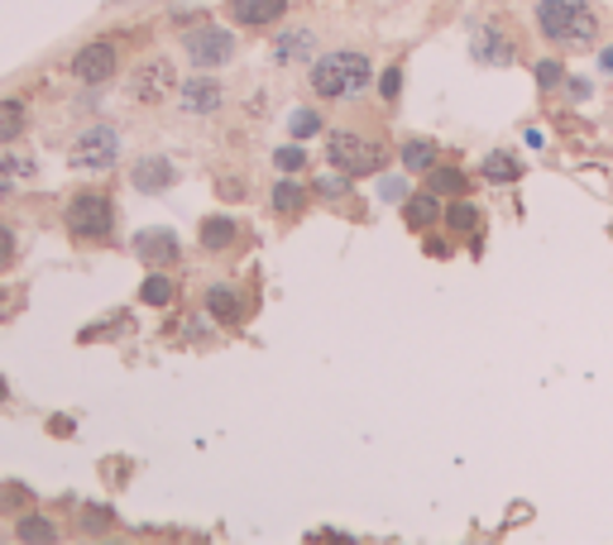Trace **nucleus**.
Segmentation results:
<instances>
[{
	"mask_svg": "<svg viewBox=\"0 0 613 545\" xmlns=\"http://www.w3.org/2000/svg\"><path fill=\"white\" fill-rule=\"evenodd\" d=\"M537 30L552 44H594L599 38V15L584 0H537Z\"/></svg>",
	"mask_w": 613,
	"mask_h": 545,
	"instance_id": "obj_1",
	"label": "nucleus"
},
{
	"mask_svg": "<svg viewBox=\"0 0 613 545\" xmlns=\"http://www.w3.org/2000/svg\"><path fill=\"white\" fill-rule=\"evenodd\" d=\"M311 87H317V96H355L370 87V58L364 53H326L321 63H311Z\"/></svg>",
	"mask_w": 613,
	"mask_h": 545,
	"instance_id": "obj_2",
	"label": "nucleus"
},
{
	"mask_svg": "<svg viewBox=\"0 0 613 545\" xmlns=\"http://www.w3.org/2000/svg\"><path fill=\"white\" fill-rule=\"evenodd\" d=\"M68 230H72V239H87V245H97V239H111V230H115L111 196L77 192L72 202H68Z\"/></svg>",
	"mask_w": 613,
	"mask_h": 545,
	"instance_id": "obj_3",
	"label": "nucleus"
},
{
	"mask_svg": "<svg viewBox=\"0 0 613 545\" xmlns=\"http://www.w3.org/2000/svg\"><path fill=\"white\" fill-rule=\"evenodd\" d=\"M326 154H331L336 172H345V178H370V172H379L388 163V149H379L374 139H360V135H336L326 144Z\"/></svg>",
	"mask_w": 613,
	"mask_h": 545,
	"instance_id": "obj_4",
	"label": "nucleus"
},
{
	"mask_svg": "<svg viewBox=\"0 0 613 545\" xmlns=\"http://www.w3.org/2000/svg\"><path fill=\"white\" fill-rule=\"evenodd\" d=\"M68 158H72V168H82V172H101V168H111L115 158H121V135H115L111 125L82 129Z\"/></svg>",
	"mask_w": 613,
	"mask_h": 545,
	"instance_id": "obj_5",
	"label": "nucleus"
},
{
	"mask_svg": "<svg viewBox=\"0 0 613 545\" xmlns=\"http://www.w3.org/2000/svg\"><path fill=\"white\" fill-rule=\"evenodd\" d=\"M182 48H188V58L197 68H220V63L235 58V34L220 30V24H202V30H192L182 38Z\"/></svg>",
	"mask_w": 613,
	"mask_h": 545,
	"instance_id": "obj_6",
	"label": "nucleus"
},
{
	"mask_svg": "<svg viewBox=\"0 0 613 545\" xmlns=\"http://www.w3.org/2000/svg\"><path fill=\"white\" fill-rule=\"evenodd\" d=\"M173 63L168 58H154V63H139L135 77H129V96H135L139 105H159L168 91H173Z\"/></svg>",
	"mask_w": 613,
	"mask_h": 545,
	"instance_id": "obj_7",
	"label": "nucleus"
},
{
	"mask_svg": "<svg viewBox=\"0 0 613 545\" xmlns=\"http://www.w3.org/2000/svg\"><path fill=\"white\" fill-rule=\"evenodd\" d=\"M115 44H87L82 53L72 58V72H77V82H87V87H97V82H111L115 77Z\"/></svg>",
	"mask_w": 613,
	"mask_h": 545,
	"instance_id": "obj_8",
	"label": "nucleus"
},
{
	"mask_svg": "<svg viewBox=\"0 0 613 545\" xmlns=\"http://www.w3.org/2000/svg\"><path fill=\"white\" fill-rule=\"evenodd\" d=\"M475 58L489 63V68H508V63L518 58V48H513V38H503L493 24H479L475 30Z\"/></svg>",
	"mask_w": 613,
	"mask_h": 545,
	"instance_id": "obj_9",
	"label": "nucleus"
},
{
	"mask_svg": "<svg viewBox=\"0 0 613 545\" xmlns=\"http://www.w3.org/2000/svg\"><path fill=\"white\" fill-rule=\"evenodd\" d=\"M283 10H288V0H230L235 24H254V30H269V24H279Z\"/></svg>",
	"mask_w": 613,
	"mask_h": 545,
	"instance_id": "obj_10",
	"label": "nucleus"
},
{
	"mask_svg": "<svg viewBox=\"0 0 613 545\" xmlns=\"http://www.w3.org/2000/svg\"><path fill=\"white\" fill-rule=\"evenodd\" d=\"M220 101H226V91H220L216 77H197V82L182 87V111L188 115H212L220 111Z\"/></svg>",
	"mask_w": 613,
	"mask_h": 545,
	"instance_id": "obj_11",
	"label": "nucleus"
},
{
	"mask_svg": "<svg viewBox=\"0 0 613 545\" xmlns=\"http://www.w3.org/2000/svg\"><path fill=\"white\" fill-rule=\"evenodd\" d=\"M135 254L145 263H173L178 259V235L173 230H139L135 235Z\"/></svg>",
	"mask_w": 613,
	"mask_h": 545,
	"instance_id": "obj_12",
	"label": "nucleus"
},
{
	"mask_svg": "<svg viewBox=\"0 0 613 545\" xmlns=\"http://www.w3.org/2000/svg\"><path fill=\"white\" fill-rule=\"evenodd\" d=\"M135 188L139 192H168L173 188V163H168V158H139L135 163Z\"/></svg>",
	"mask_w": 613,
	"mask_h": 545,
	"instance_id": "obj_13",
	"label": "nucleus"
},
{
	"mask_svg": "<svg viewBox=\"0 0 613 545\" xmlns=\"http://www.w3.org/2000/svg\"><path fill=\"white\" fill-rule=\"evenodd\" d=\"M402 168H408L412 178H427V172L436 168V139H408L402 144Z\"/></svg>",
	"mask_w": 613,
	"mask_h": 545,
	"instance_id": "obj_14",
	"label": "nucleus"
},
{
	"mask_svg": "<svg viewBox=\"0 0 613 545\" xmlns=\"http://www.w3.org/2000/svg\"><path fill=\"white\" fill-rule=\"evenodd\" d=\"M206 307H212V316H216V321H226V326L245 321V302L235 297L230 287H212V292H206Z\"/></svg>",
	"mask_w": 613,
	"mask_h": 545,
	"instance_id": "obj_15",
	"label": "nucleus"
},
{
	"mask_svg": "<svg viewBox=\"0 0 613 545\" xmlns=\"http://www.w3.org/2000/svg\"><path fill=\"white\" fill-rule=\"evenodd\" d=\"M307 53H311V34L307 30H283L279 44H273V58L279 63H303Z\"/></svg>",
	"mask_w": 613,
	"mask_h": 545,
	"instance_id": "obj_16",
	"label": "nucleus"
},
{
	"mask_svg": "<svg viewBox=\"0 0 613 545\" xmlns=\"http://www.w3.org/2000/svg\"><path fill=\"white\" fill-rule=\"evenodd\" d=\"M485 178L493 182V188H499V182L508 188V182L523 178V163H518V158L508 154V149H499V154H489V158H485Z\"/></svg>",
	"mask_w": 613,
	"mask_h": 545,
	"instance_id": "obj_17",
	"label": "nucleus"
},
{
	"mask_svg": "<svg viewBox=\"0 0 613 545\" xmlns=\"http://www.w3.org/2000/svg\"><path fill=\"white\" fill-rule=\"evenodd\" d=\"M469 188V178L461 168H432L427 172V192H446V196H465Z\"/></svg>",
	"mask_w": 613,
	"mask_h": 545,
	"instance_id": "obj_18",
	"label": "nucleus"
},
{
	"mask_svg": "<svg viewBox=\"0 0 613 545\" xmlns=\"http://www.w3.org/2000/svg\"><path fill=\"white\" fill-rule=\"evenodd\" d=\"M303 206H307V188H297V182H288V178L273 188V211H279V216H297Z\"/></svg>",
	"mask_w": 613,
	"mask_h": 545,
	"instance_id": "obj_19",
	"label": "nucleus"
},
{
	"mask_svg": "<svg viewBox=\"0 0 613 545\" xmlns=\"http://www.w3.org/2000/svg\"><path fill=\"white\" fill-rule=\"evenodd\" d=\"M402 216H408V225L412 230H427V225H432L441 211H436V192H422V196H412L408 206H402Z\"/></svg>",
	"mask_w": 613,
	"mask_h": 545,
	"instance_id": "obj_20",
	"label": "nucleus"
},
{
	"mask_svg": "<svg viewBox=\"0 0 613 545\" xmlns=\"http://www.w3.org/2000/svg\"><path fill=\"white\" fill-rule=\"evenodd\" d=\"M20 129H24V101L5 96V101H0V144L20 139Z\"/></svg>",
	"mask_w": 613,
	"mask_h": 545,
	"instance_id": "obj_21",
	"label": "nucleus"
},
{
	"mask_svg": "<svg viewBox=\"0 0 613 545\" xmlns=\"http://www.w3.org/2000/svg\"><path fill=\"white\" fill-rule=\"evenodd\" d=\"M230 239H235V220H230V216L202 220V245H206V249H230Z\"/></svg>",
	"mask_w": 613,
	"mask_h": 545,
	"instance_id": "obj_22",
	"label": "nucleus"
},
{
	"mask_svg": "<svg viewBox=\"0 0 613 545\" xmlns=\"http://www.w3.org/2000/svg\"><path fill=\"white\" fill-rule=\"evenodd\" d=\"M30 172H34L30 158H0V196H5V192H15L20 182L30 178Z\"/></svg>",
	"mask_w": 613,
	"mask_h": 545,
	"instance_id": "obj_23",
	"label": "nucleus"
},
{
	"mask_svg": "<svg viewBox=\"0 0 613 545\" xmlns=\"http://www.w3.org/2000/svg\"><path fill=\"white\" fill-rule=\"evenodd\" d=\"M446 225H451L455 235H475V230H479V211L469 206V202H461V196H455V206L446 211Z\"/></svg>",
	"mask_w": 613,
	"mask_h": 545,
	"instance_id": "obj_24",
	"label": "nucleus"
},
{
	"mask_svg": "<svg viewBox=\"0 0 613 545\" xmlns=\"http://www.w3.org/2000/svg\"><path fill=\"white\" fill-rule=\"evenodd\" d=\"M139 297H145L149 307H168V302H173V283H168L163 273H149L145 287H139Z\"/></svg>",
	"mask_w": 613,
	"mask_h": 545,
	"instance_id": "obj_25",
	"label": "nucleus"
},
{
	"mask_svg": "<svg viewBox=\"0 0 613 545\" xmlns=\"http://www.w3.org/2000/svg\"><path fill=\"white\" fill-rule=\"evenodd\" d=\"M15 536H20V541H54L58 531L48 526L44 516H20V522H15Z\"/></svg>",
	"mask_w": 613,
	"mask_h": 545,
	"instance_id": "obj_26",
	"label": "nucleus"
},
{
	"mask_svg": "<svg viewBox=\"0 0 613 545\" xmlns=\"http://www.w3.org/2000/svg\"><path fill=\"white\" fill-rule=\"evenodd\" d=\"M273 163H279L283 172H307V149H297V144H288V149L273 154Z\"/></svg>",
	"mask_w": 613,
	"mask_h": 545,
	"instance_id": "obj_27",
	"label": "nucleus"
},
{
	"mask_svg": "<svg viewBox=\"0 0 613 545\" xmlns=\"http://www.w3.org/2000/svg\"><path fill=\"white\" fill-rule=\"evenodd\" d=\"M321 129V115L317 111H297L293 115V139H307V135H317Z\"/></svg>",
	"mask_w": 613,
	"mask_h": 545,
	"instance_id": "obj_28",
	"label": "nucleus"
},
{
	"mask_svg": "<svg viewBox=\"0 0 613 545\" xmlns=\"http://www.w3.org/2000/svg\"><path fill=\"white\" fill-rule=\"evenodd\" d=\"M379 91H384V101H394L398 91H402V68H388L384 82H379Z\"/></svg>",
	"mask_w": 613,
	"mask_h": 545,
	"instance_id": "obj_29",
	"label": "nucleus"
},
{
	"mask_svg": "<svg viewBox=\"0 0 613 545\" xmlns=\"http://www.w3.org/2000/svg\"><path fill=\"white\" fill-rule=\"evenodd\" d=\"M560 77H566V72H560V63H552V58L537 63V82H542V87H556Z\"/></svg>",
	"mask_w": 613,
	"mask_h": 545,
	"instance_id": "obj_30",
	"label": "nucleus"
},
{
	"mask_svg": "<svg viewBox=\"0 0 613 545\" xmlns=\"http://www.w3.org/2000/svg\"><path fill=\"white\" fill-rule=\"evenodd\" d=\"M10 259H15V235H10L5 225H0V269H5Z\"/></svg>",
	"mask_w": 613,
	"mask_h": 545,
	"instance_id": "obj_31",
	"label": "nucleus"
},
{
	"mask_svg": "<svg viewBox=\"0 0 613 545\" xmlns=\"http://www.w3.org/2000/svg\"><path fill=\"white\" fill-rule=\"evenodd\" d=\"M379 196L384 202H402V182H379Z\"/></svg>",
	"mask_w": 613,
	"mask_h": 545,
	"instance_id": "obj_32",
	"label": "nucleus"
},
{
	"mask_svg": "<svg viewBox=\"0 0 613 545\" xmlns=\"http://www.w3.org/2000/svg\"><path fill=\"white\" fill-rule=\"evenodd\" d=\"M345 188H350V178H321V192H331V196L345 192Z\"/></svg>",
	"mask_w": 613,
	"mask_h": 545,
	"instance_id": "obj_33",
	"label": "nucleus"
},
{
	"mask_svg": "<svg viewBox=\"0 0 613 545\" xmlns=\"http://www.w3.org/2000/svg\"><path fill=\"white\" fill-rule=\"evenodd\" d=\"M216 192H220V196H240L245 188H240V182H230V178H226V182H216Z\"/></svg>",
	"mask_w": 613,
	"mask_h": 545,
	"instance_id": "obj_34",
	"label": "nucleus"
},
{
	"mask_svg": "<svg viewBox=\"0 0 613 545\" xmlns=\"http://www.w3.org/2000/svg\"><path fill=\"white\" fill-rule=\"evenodd\" d=\"M523 139H527V149H542V144H546V135H542V129H527Z\"/></svg>",
	"mask_w": 613,
	"mask_h": 545,
	"instance_id": "obj_35",
	"label": "nucleus"
},
{
	"mask_svg": "<svg viewBox=\"0 0 613 545\" xmlns=\"http://www.w3.org/2000/svg\"><path fill=\"white\" fill-rule=\"evenodd\" d=\"M599 68H604V72L613 77V48H604V58H599Z\"/></svg>",
	"mask_w": 613,
	"mask_h": 545,
	"instance_id": "obj_36",
	"label": "nucleus"
},
{
	"mask_svg": "<svg viewBox=\"0 0 613 545\" xmlns=\"http://www.w3.org/2000/svg\"><path fill=\"white\" fill-rule=\"evenodd\" d=\"M0 397H5V383H0Z\"/></svg>",
	"mask_w": 613,
	"mask_h": 545,
	"instance_id": "obj_37",
	"label": "nucleus"
}]
</instances>
